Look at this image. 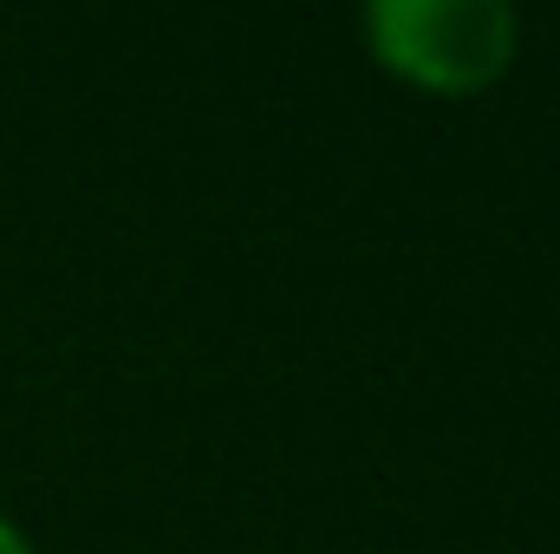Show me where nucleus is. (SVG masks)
Instances as JSON below:
<instances>
[{"instance_id": "nucleus-1", "label": "nucleus", "mask_w": 560, "mask_h": 554, "mask_svg": "<svg viewBox=\"0 0 560 554\" xmlns=\"http://www.w3.org/2000/svg\"><path fill=\"white\" fill-rule=\"evenodd\" d=\"M359 33L378 72L430 99H476L522 53V13L509 0H365Z\"/></svg>"}, {"instance_id": "nucleus-2", "label": "nucleus", "mask_w": 560, "mask_h": 554, "mask_svg": "<svg viewBox=\"0 0 560 554\" xmlns=\"http://www.w3.org/2000/svg\"><path fill=\"white\" fill-rule=\"evenodd\" d=\"M0 554H33V542H26V529H20L13 516H0Z\"/></svg>"}]
</instances>
